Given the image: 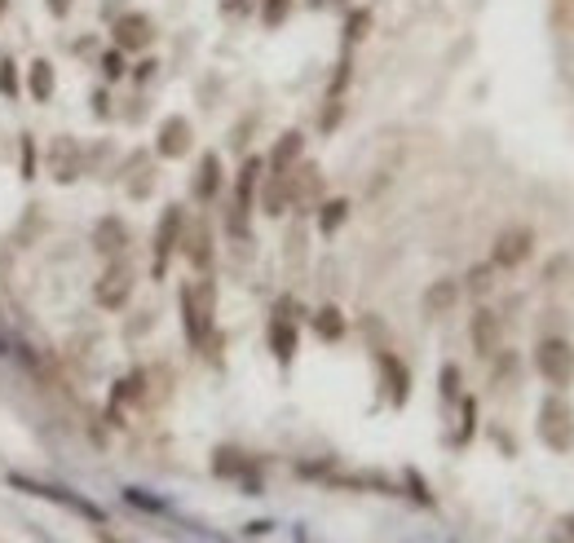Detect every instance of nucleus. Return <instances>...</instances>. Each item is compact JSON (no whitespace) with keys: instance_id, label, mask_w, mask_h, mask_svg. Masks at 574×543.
Returning <instances> with one entry per match:
<instances>
[{"instance_id":"obj_1","label":"nucleus","mask_w":574,"mask_h":543,"mask_svg":"<svg viewBox=\"0 0 574 543\" xmlns=\"http://www.w3.org/2000/svg\"><path fill=\"white\" fill-rule=\"evenodd\" d=\"M177 305H182V327H186V345L190 349H208L213 331H217V287L213 278H199V283H186L177 291Z\"/></svg>"},{"instance_id":"obj_2","label":"nucleus","mask_w":574,"mask_h":543,"mask_svg":"<svg viewBox=\"0 0 574 543\" xmlns=\"http://www.w3.org/2000/svg\"><path fill=\"white\" fill-rule=\"evenodd\" d=\"M535 428H539V442H544L553 455H570L574 451V407H570V398H566V394H548V398L539 403Z\"/></svg>"},{"instance_id":"obj_3","label":"nucleus","mask_w":574,"mask_h":543,"mask_svg":"<svg viewBox=\"0 0 574 543\" xmlns=\"http://www.w3.org/2000/svg\"><path fill=\"white\" fill-rule=\"evenodd\" d=\"M535 371L553 385V389H570L574 380V345L566 336H544L539 345H535Z\"/></svg>"},{"instance_id":"obj_4","label":"nucleus","mask_w":574,"mask_h":543,"mask_svg":"<svg viewBox=\"0 0 574 543\" xmlns=\"http://www.w3.org/2000/svg\"><path fill=\"white\" fill-rule=\"evenodd\" d=\"M265 340H270V354L279 358V367H292L296 358V345H301V318H296V305L292 296H283L270 314V327H265Z\"/></svg>"},{"instance_id":"obj_5","label":"nucleus","mask_w":574,"mask_h":543,"mask_svg":"<svg viewBox=\"0 0 574 543\" xmlns=\"http://www.w3.org/2000/svg\"><path fill=\"white\" fill-rule=\"evenodd\" d=\"M182 235H186V208L182 204H168L164 212H159V226H155V261H150V274L155 278H164L168 274V261H173V252L182 248Z\"/></svg>"},{"instance_id":"obj_6","label":"nucleus","mask_w":574,"mask_h":543,"mask_svg":"<svg viewBox=\"0 0 574 543\" xmlns=\"http://www.w3.org/2000/svg\"><path fill=\"white\" fill-rule=\"evenodd\" d=\"M530 257H535V230H530V226H508V230H499L495 244H490V266H495V270H517V266H526Z\"/></svg>"},{"instance_id":"obj_7","label":"nucleus","mask_w":574,"mask_h":543,"mask_svg":"<svg viewBox=\"0 0 574 543\" xmlns=\"http://www.w3.org/2000/svg\"><path fill=\"white\" fill-rule=\"evenodd\" d=\"M111 44L119 53H146V49L155 44V22H150V13L124 9L111 27Z\"/></svg>"},{"instance_id":"obj_8","label":"nucleus","mask_w":574,"mask_h":543,"mask_svg":"<svg viewBox=\"0 0 574 543\" xmlns=\"http://www.w3.org/2000/svg\"><path fill=\"white\" fill-rule=\"evenodd\" d=\"M128 296H133V270H128L124 261H111V266L102 270V278L93 283V300H98L102 309L119 314V309L128 305Z\"/></svg>"},{"instance_id":"obj_9","label":"nucleus","mask_w":574,"mask_h":543,"mask_svg":"<svg viewBox=\"0 0 574 543\" xmlns=\"http://www.w3.org/2000/svg\"><path fill=\"white\" fill-rule=\"evenodd\" d=\"M468 340H473V354L490 363V358L504 349V318L481 305V309L473 314V323H468Z\"/></svg>"},{"instance_id":"obj_10","label":"nucleus","mask_w":574,"mask_h":543,"mask_svg":"<svg viewBox=\"0 0 574 543\" xmlns=\"http://www.w3.org/2000/svg\"><path fill=\"white\" fill-rule=\"evenodd\" d=\"M376 367H380V385L389 389V403L393 407H407V398H411V371H407V363L393 349H376Z\"/></svg>"},{"instance_id":"obj_11","label":"nucleus","mask_w":574,"mask_h":543,"mask_svg":"<svg viewBox=\"0 0 574 543\" xmlns=\"http://www.w3.org/2000/svg\"><path fill=\"white\" fill-rule=\"evenodd\" d=\"M190 141H195L190 120H186V116H168V120L159 124V133H155V155H159V159H182V155L190 150Z\"/></svg>"},{"instance_id":"obj_12","label":"nucleus","mask_w":574,"mask_h":543,"mask_svg":"<svg viewBox=\"0 0 574 543\" xmlns=\"http://www.w3.org/2000/svg\"><path fill=\"white\" fill-rule=\"evenodd\" d=\"M222 186H226V168H222V155H199V164H195V177H190V195L199 199V204H213L217 195H222Z\"/></svg>"},{"instance_id":"obj_13","label":"nucleus","mask_w":574,"mask_h":543,"mask_svg":"<svg viewBox=\"0 0 574 543\" xmlns=\"http://www.w3.org/2000/svg\"><path fill=\"white\" fill-rule=\"evenodd\" d=\"M49 168H53V181H76L85 172V150L76 146V137H53Z\"/></svg>"},{"instance_id":"obj_14","label":"nucleus","mask_w":574,"mask_h":543,"mask_svg":"<svg viewBox=\"0 0 574 543\" xmlns=\"http://www.w3.org/2000/svg\"><path fill=\"white\" fill-rule=\"evenodd\" d=\"M459 296H464L459 278H433V283L424 287V296H420V309H424L429 318H447L459 305Z\"/></svg>"},{"instance_id":"obj_15","label":"nucleus","mask_w":574,"mask_h":543,"mask_svg":"<svg viewBox=\"0 0 574 543\" xmlns=\"http://www.w3.org/2000/svg\"><path fill=\"white\" fill-rule=\"evenodd\" d=\"M182 252H186V261L195 266L199 274H208L213 270V261H217V248H213V230L199 221L195 230H186L182 235Z\"/></svg>"},{"instance_id":"obj_16","label":"nucleus","mask_w":574,"mask_h":543,"mask_svg":"<svg viewBox=\"0 0 574 543\" xmlns=\"http://www.w3.org/2000/svg\"><path fill=\"white\" fill-rule=\"evenodd\" d=\"M301 155H305V133L301 129H287V133L274 141V150L265 159V172H292L301 164Z\"/></svg>"},{"instance_id":"obj_17","label":"nucleus","mask_w":574,"mask_h":543,"mask_svg":"<svg viewBox=\"0 0 574 543\" xmlns=\"http://www.w3.org/2000/svg\"><path fill=\"white\" fill-rule=\"evenodd\" d=\"M261 208L265 217H283L292 208V172H270L261 186Z\"/></svg>"},{"instance_id":"obj_18","label":"nucleus","mask_w":574,"mask_h":543,"mask_svg":"<svg viewBox=\"0 0 574 543\" xmlns=\"http://www.w3.org/2000/svg\"><path fill=\"white\" fill-rule=\"evenodd\" d=\"M261 172H265V159H256V155H247V159H243V168H238V177H234V208H243V212H252V199H256V186H261Z\"/></svg>"},{"instance_id":"obj_19","label":"nucleus","mask_w":574,"mask_h":543,"mask_svg":"<svg viewBox=\"0 0 574 543\" xmlns=\"http://www.w3.org/2000/svg\"><path fill=\"white\" fill-rule=\"evenodd\" d=\"M93 248H98L102 257L124 252V248H128V226H124L119 217H102V221L93 226Z\"/></svg>"},{"instance_id":"obj_20","label":"nucleus","mask_w":574,"mask_h":543,"mask_svg":"<svg viewBox=\"0 0 574 543\" xmlns=\"http://www.w3.org/2000/svg\"><path fill=\"white\" fill-rule=\"evenodd\" d=\"M310 323H314V336H319V340H327V345H336L344 331H349V318H344L336 305H323V309H314V318H310Z\"/></svg>"},{"instance_id":"obj_21","label":"nucleus","mask_w":574,"mask_h":543,"mask_svg":"<svg viewBox=\"0 0 574 543\" xmlns=\"http://www.w3.org/2000/svg\"><path fill=\"white\" fill-rule=\"evenodd\" d=\"M367 31H371V9H367V4H358L353 13H344V53H349L353 44H362Z\"/></svg>"},{"instance_id":"obj_22","label":"nucleus","mask_w":574,"mask_h":543,"mask_svg":"<svg viewBox=\"0 0 574 543\" xmlns=\"http://www.w3.org/2000/svg\"><path fill=\"white\" fill-rule=\"evenodd\" d=\"M27 84H31V98H36V102H49V98H53V84H58V80H53V67H49V62H31Z\"/></svg>"},{"instance_id":"obj_23","label":"nucleus","mask_w":574,"mask_h":543,"mask_svg":"<svg viewBox=\"0 0 574 543\" xmlns=\"http://www.w3.org/2000/svg\"><path fill=\"white\" fill-rule=\"evenodd\" d=\"M344 221H349V199H327V204L319 208V230H323L327 239L341 230Z\"/></svg>"},{"instance_id":"obj_24","label":"nucleus","mask_w":574,"mask_h":543,"mask_svg":"<svg viewBox=\"0 0 574 543\" xmlns=\"http://www.w3.org/2000/svg\"><path fill=\"white\" fill-rule=\"evenodd\" d=\"M213 468H217L222 477H238V482L252 473L247 455H243V451H234V446H222V451H217V464H213Z\"/></svg>"},{"instance_id":"obj_25","label":"nucleus","mask_w":574,"mask_h":543,"mask_svg":"<svg viewBox=\"0 0 574 543\" xmlns=\"http://www.w3.org/2000/svg\"><path fill=\"white\" fill-rule=\"evenodd\" d=\"M438 394H442V403H447V407L464 398V376H459L456 363H447V367L438 371Z\"/></svg>"},{"instance_id":"obj_26","label":"nucleus","mask_w":574,"mask_h":543,"mask_svg":"<svg viewBox=\"0 0 574 543\" xmlns=\"http://www.w3.org/2000/svg\"><path fill=\"white\" fill-rule=\"evenodd\" d=\"M459 287H468L473 296H486L490 287H495V266L490 261H481V266H473V270L459 278Z\"/></svg>"},{"instance_id":"obj_27","label":"nucleus","mask_w":574,"mask_h":543,"mask_svg":"<svg viewBox=\"0 0 574 543\" xmlns=\"http://www.w3.org/2000/svg\"><path fill=\"white\" fill-rule=\"evenodd\" d=\"M292 13V0H261V22L265 27H283Z\"/></svg>"},{"instance_id":"obj_28","label":"nucleus","mask_w":574,"mask_h":543,"mask_svg":"<svg viewBox=\"0 0 574 543\" xmlns=\"http://www.w3.org/2000/svg\"><path fill=\"white\" fill-rule=\"evenodd\" d=\"M459 407H464V424H459V433H456V446H468L473 442V428H477V403L473 398H459Z\"/></svg>"},{"instance_id":"obj_29","label":"nucleus","mask_w":574,"mask_h":543,"mask_svg":"<svg viewBox=\"0 0 574 543\" xmlns=\"http://www.w3.org/2000/svg\"><path fill=\"white\" fill-rule=\"evenodd\" d=\"M102 76H107V80H124V76H128V53L111 49V53L102 58Z\"/></svg>"},{"instance_id":"obj_30","label":"nucleus","mask_w":574,"mask_h":543,"mask_svg":"<svg viewBox=\"0 0 574 543\" xmlns=\"http://www.w3.org/2000/svg\"><path fill=\"white\" fill-rule=\"evenodd\" d=\"M349 71H353V67H349V53H344L341 62H336V76H332V84H327V98H341L344 84H349Z\"/></svg>"},{"instance_id":"obj_31","label":"nucleus","mask_w":574,"mask_h":543,"mask_svg":"<svg viewBox=\"0 0 574 543\" xmlns=\"http://www.w3.org/2000/svg\"><path fill=\"white\" fill-rule=\"evenodd\" d=\"M341 116H344V102L341 98H327V111H323V124H319V129H323V133H332V129L341 124Z\"/></svg>"},{"instance_id":"obj_32","label":"nucleus","mask_w":574,"mask_h":543,"mask_svg":"<svg viewBox=\"0 0 574 543\" xmlns=\"http://www.w3.org/2000/svg\"><path fill=\"white\" fill-rule=\"evenodd\" d=\"M566 270H570V257H553V266L544 270V283H548V287H557V278H562Z\"/></svg>"},{"instance_id":"obj_33","label":"nucleus","mask_w":574,"mask_h":543,"mask_svg":"<svg viewBox=\"0 0 574 543\" xmlns=\"http://www.w3.org/2000/svg\"><path fill=\"white\" fill-rule=\"evenodd\" d=\"M0 93H4V98L18 93V84H13V62H0Z\"/></svg>"},{"instance_id":"obj_34","label":"nucleus","mask_w":574,"mask_h":543,"mask_svg":"<svg viewBox=\"0 0 574 543\" xmlns=\"http://www.w3.org/2000/svg\"><path fill=\"white\" fill-rule=\"evenodd\" d=\"M155 71H159V62H155V58H146V62H141V67L133 71V80H141V84H146V80H150Z\"/></svg>"},{"instance_id":"obj_35","label":"nucleus","mask_w":574,"mask_h":543,"mask_svg":"<svg viewBox=\"0 0 574 543\" xmlns=\"http://www.w3.org/2000/svg\"><path fill=\"white\" fill-rule=\"evenodd\" d=\"M71 4H76V0H44V9H49L53 18H67V13H71Z\"/></svg>"},{"instance_id":"obj_36","label":"nucleus","mask_w":574,"mask_h":543,"mask_svg":"<svg viewBox=\"0 0 574 543\" xmlns=\"http://www.w3.org/2000/svg\"><path fill=\"white\" fill-rule=\"evenodd\" d=\"M566 531H570V539H574V513H566V522H562Z\"/></svg>"}]
</instances>
